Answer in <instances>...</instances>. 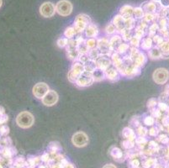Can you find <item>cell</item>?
Instances as JSON below:
<instances>
[{
	"instance_id": "1",
	"label": "cell",
	"mask_w": 169,
	"mask_h": 168,
	"mask_svg": "<svg viewBox=\"0 0 169 168\" xmlns=\"http://www.w3.org/2000/svg\"><path fill=\"white\" fill-rule=\"evenodd\" d=\"M34 121L35 119H34L33 115L27 111L21 112L16 118L17 124L23 129H27L32 126Z\"/></svg>"
},
{
	"instance_id": "2",
	"label": "cell",
	"mask_w": 169,
	"mask_h": 168,
	"mask_svg": "<svg viewBox=\"0 0 169 168\" xmlns=\"http://www.w3.org/2000/svg\"><path fill=\"white\" fill-rule=\"evenodd\" d=\"M56 10L61 16H68L72 11V4L68 0H61L56 6Z\"/></svg>"
},
{
	"instance_id": "3",
	"label": "cell",
	"mask_w": 169,
	"mask_h": 168,
	"mask_svg": "<svg viewBox=\"0 0 169 168\" xmlns=\"http://www.w3.org/2000/svg\"><path fill=\"white\" fill-rule=\"evenodd\" d=\"M169 78L168 71L165 68H158L153 72V80L157 84H164Z\"/></svg>"
},
{
	"instance_id": "4",
	"label": "cell",
	"mask_w": 169,
	"mask_h": 168,
	"mask_svg": "<svg viewBox=\"0 0 169 168\" xmlns=\"http://www.w3.org/2000/svg\"><path fill=\"white\" fill-rule=\"evenodd\" d=\"M72 141L75 146L83 147V146H87L89 143V137L87 136L85 133L80 131V132H77L73 135Z\"/></svg>"
},
{
	"instance_id": "5",
	"label": "cell",
	"mask_w": 169,
	"mask_h": 168,
	"mask_svg": "<svg viewBox=\"0 0 169 168\" xmlns=\"http://www.w3.org/2000/svg\"><path fill=\"white\" fill-rule=\"evenodd\" d=\"M55 5L51 2H46L40 8V14L45 18H51L56 13Z\"/></svg>"
},
{
	"instance_id": "6",
	"label": "cell",
	"mask_w": 169,
	"mask_h": 168,
	"mask_svg": "<svg viewBox=\"0 0 169 168\" xmlns=\"http://www.w3.org/2000/svg\"><path fill=\"white\" fill-rule=\"evenodd\" d=\"M49 92V87L46 83H39L33 88L34 96L37 98H43L45 95Z\"/></svg>"
},
{
	"instance_id": "7",
	"label": "cell",
	"mask_w": 169,
	"mask_h": 168,
	"mask_svg": "<svg viewBox=\"0 0 169 168\" xmlns=\"http://www.w3.org/2000/svg\"><path fill=\"white\" fill-rule=\"evenodd\" d=\"M58 101V95L55 91H49L42 98V102L46 106H52Z\"/></svg>"
},
{
	"instance_id": "8",
	"label": "cell",
	"mask_w": 169,
	"mask_h": 168,
	"mask_svg": "<svg viewBox=\"0 0 169 168\" xmlns=\"http://www.w3.org/2000/svg\"><path fill=\"white\" fill-rule=\"evenodd\" d=\"M77 83L78 85L83 86V87L91 85L93 83V76L91 75V73H89L88 72H83L80 75V77L78 78Z\"/></svg>"
},
{
	"instance_id": "9",
	"label": "cell",
	"mask_w": 169,
	"mask_h": 168,
	"mask_svg": "<svg viewBox=\"0 0 169 168\" xmlns=\"http://www.w3.org/2000/svg\"><path fill=\"white\" fill-rule=\"evenodd\" d=\"M84 67H83L80 63H76L74 66H72V71L69 73V79L72 81V78H74V81L78 80V78L80 77V75L83 72Z\"/></svg>"
},
{
	"instance_id": "10",
	"label": "cell",
	"mask_w": 169,
	"mask_h": 168,
	"mask_svg": "<svg viewBox=\"0 0 169 168\" xmlns=\"http://www.w3.org/2000/svg\"><path fill=\"white\" fill-rule=\"evenodd\" d=\"M134 8L131 7V6L129 5H125L123 6L121 8H120V15H121L123 18L125 19H129L131 17L132 14H133Z\"/></svg>"
},
{
	"instance_id": "11",
	"label": "cell",
	"mask_w": 169,
	"mask_h": 168,
	"mask_svg": "<svg viewBox=\"0 0 169 168\" xmlns=\"http://www.w3.org/2000/svg\"><path fill=\"white\" fill-rule=\"evenodd\" d=\"M113 24L119 30H124L125 27V19L121 15H116L113 19Z\"/></svg>"
},
{
	"instance_id": "12",
	"label": "cell",
	"mask_w": 169,
	"mask_h": 168,
	"mask_svg": "<svg viewBox=\"0 0 169 168\" xmlns=\"http://www.w3.org/2000/svg\"><path fill=\"white\" fill-rule=\"evenodd\" d=\"M98 35V28L94 25H89L86 28V36L88 37H94Z\"/></svg>"
},
{
	"instance_id": "13",
	"label": "cell",
	"mask_w": 169,
	"mask_h": 168,
	"mask_svg": "<svg viewBox=\"0 0 169 168\" xmlns=\"http://www.w3.org/2000/svg\"><path fill=\"white\" fill-rule=\"evenodd\" d=\"M109 64H110V61L109 60L108 58L104 57V56H102V57H100L97 61V66L99 67V69H106L109 66Z\"/></svg>"
},
{
	"instance_id": "14",
	"label": "cell",
	"mask_w": 169,
	"mask_h": 168,
	"mask_svg": "<svg viewBox=\"0 0 169 168\" xmlns=\"http://www.w3.org/2000/svg\"><path fill=\"white\" fill-rule=\"evenodd\" d=\"M75 25H74V29L75 31H78V32H81L83 31V30H85L87 27V23L83 22L82 20H79V19H75Z\"/></svg>"
},
{
	"instance_id": "15",
	"label": "cell",
	"mask_w": 169,
	"mask_h": 168,
	"mask_svg": "<svg viewBox=\"0 0 169 168\" xmlns=\"http://www.w3.org/2000/svg\"><path fill=\"white\" fill-rule=\"evenodd\" d=\"M145 10H147L148 14H152L153 12H156L157 10V5H156L155 3L153 2H150V3H147L146 5H145Z\"/></svg>"
},
{
	"instance_id": "16",
	"label": "cell",
	"mask_w": 169,
	"mask_h": 168,
	"mask_svg": "<svg viewBox=\"0 0 169 168\" xmlns=\"http://www.w3.org/2000/svg\"><path fill=\"white\" fill-rule=\"evenodd\" d=\"M93 77L96 81L102 80L104 78V73H103L102 70L101 69H97V70L95 69L94 71L93 72Z\"/></svg>"
},
{
	"instance_id": "17",
	"label": "cell",
	"mask_w": 169,
	"mask_h": 168,
	"mask_svg": "<svg viewBox=\"0 0 169 168\" xmlns=\"http://www.w3.org/2000/svg\"><path fill=\"white\" fill-rule=\"evenodd\" d=\"M95 67H96V65H95V62L93 61H87L86 64H85V66H84V69L86 70L88 72H94L95 70Z\"/></svg>"
},
{
	"instance_id": "18",
	"label": "cell",
	"mask_w": 169,
	"mask_h": 168,
	"mask_svg": "<svg viewBox=\"0 0 169 168\" xmlns=\"http://www.w3.org/2000/svg\"><path fill=\"white\" fill-rule=\"evenodd\" d=\"M133 14L136 19H141L143 17V9L142 8H134Z\"/></svg>"
},
{
	"instance_id": "19",
	"label": "cell",
	"mask_w": 169,
	"mask_h": 168,
	"mask_svg": "<svg viewBox=\"0 0 169 168\" xmlns=\"http://www.w3.org/2000/svg\"><path fill=\"white\" fill-rule=\"evenodd\" d=\"M76 19L82 20V21H83V22L87 23L88 25H90V22H91V19H90V18H89L88 15H86V14H79V15L77 16Z\"/></svg>"
},
{
	"instance_id": "20",
	"label": "cell",
	"mask_w": 169,
	"mask_h": 168,
	"mask_svg": "<svg viewBox=\"0 0 169 168\" xmlns=\"http://www.w3.org/2000/svg\"><path fill=\"white\" fill-rule=\"evenodd\" d=\"M75 33H76V31H75L74 28L70 27L67 28L66 31H65V36H67V38H72L73 36L75 35Z\"/></svg>"
},
{
	"instance_id": "21",
	"label": "cell",
	"mask_w": 169,
	"mask_h": 168,
	"mask_svg": "<svg viewBox=\"0 0 169 168\" xmlns=\"http://www.w3.org/2000/svg\"><path fill=\"white\" fill-rule=\"evenodd\" d=\"M86 46L88 48H94L96 46V41L94 39H89L86 41Z\"/></svg>"
},
{
	"instance_id": "22",
	"label": "cell",
	"mask_w": 169,
	"mask_h": 168,
	"mask_svg": "<svg viewBox=\"0 0 169 168\" xmlns=\"http://www.w3.org/2000/svg\"><path fill=\"white\" fill-rule=\"evenodd\" d=\"M107 74H108V77L109 78H115V77H117V72L116 70H114V69H109V70H107Z\"/></svg>"
},
{
	"instance_id": "23",
	"label": "cell",
	"mask_w": 169,
	"mask_h": 168,
	"mask_svg": "<svg viewBox=\"0 0 169 168\" xmlns=\"http://www.w3.org/2000/svg\"><path fill=\"white\" fill-rule=\"evenodd\" d=\"M150 53H153V55H151L152 58H159L162 55L161 52L157 50V49H154L152 50Z\"/></svg>"
},
{
	"instance_id": "24",
	"label": "cell",
	"mask_w": 169,
	"mask_h": 168,
	"mask_svg": "<svg viewBox=\"0 0 169 168\" xmlns=\"http://www.w3.org/2000/svg\"><path fill=\"white\" fill-rule=\"evenodd\" d=\"M144 42L146 44L142 45V47H143L144 49H149L150 47L152 46V41H151L150 39H146V40H144Z\"/></svg>"
},
{
	"instance_id": "25",
	"label": "cell",
	"mask_w": 169,
	"mask_h": 168,
	"mask_svg": "<svg viewBox=\"0 0 169 168\" xmlns=\"http://www.w3.org/2000/svg\"><path fill=\"white\" fill-rule=\"evenodd\" d=\"M59 47H64L65 46H67V39H60L57 41Z\"/></svg>"
},
{
	"instance_id": "26",
	"label": "cell",
	"mask_w": 169,
	"mask_h": 168,
	"mask_svg": "<svg viewBox=\"0 0 169 168\" xmlns=\"http://www.w3.org/2000/svg\"><path fill=\"white\" fill-rule=\"evenodd\" d=\"M162 52L164 54L169 52V42H167V43L162 46Z\"/></svg>"
},
{
	"instance_id": "27",
	"label": "cell",
	"mask_w": 169,
	"mask_h": 168,
	"mask_svg": "<svg viewBox=\"0 0 169 168\" xmlns=\"http://www.w3.org/2000/svg\"><path fill=\"white\" fill-rule=\"evenodd\" d=\"M106 31L108 32L109 34H112L114 33L115 31V27H114V25H109L106 28Z\"/></svg>"
},
{
	"instance_id": "28",
	"label": "cell",
	"mask_w": 169,
	"mask_h": 168,
	"mask_svg": "<svg viewBox=\"0 0 169 168\" xmlns=\"http://www.w3.org/2000/svg\"><path fill=\"white\" fill-rule=\"evenodd\" d=\"M8 120V116L3 113H0V124L5 123L6 121Z\"/></svg>"
},
{
	"instance_id": "29",
	"label": "cell",
	"mask_w": 169,
	"mask_h": 168,
	"mask_svg": "<svg viewBox=\"0 0 169 168\" xmlns=\"http://www.w3.org/2000/svg\"><path fill=\"white\" fill-rule=\"evenodd\" d=\"M0 133L2 135H6L8 133V127H7L6 125H3L0 128Z\"/></svg>"
},
{
	"instance_id": "30",
	"label": "cell",
	"mask_w": 169,
	"mask_h": 168,
	"mask_svg": "<svg viewBox=\"0 0 169 168\" xmlns=\"http://www.w3.org/2000/svg\"><path fill=\"white\" fill-rule=\"evenodd\" d=\"M145 123L147 125H152L153 123H154V119L152 118V117H147L146 119H145Z\"/></svg>"
},
{
	"instance_id": "31",
	"label": "cell",
	"mask_w": 169,
	"mask_h": 168,
	"mask_svg": "<svg viewBox=\"0 0 169 168\" xmlns=\"http://www.w3.org/2000/svg\"><path fill=\"white\" fill-rule=\"evenodd\" d=\"M161 5L164 8H169V0H161Z\"/></svg>"
},
{
	"instance_id": "32",
	"label": "cell",
	"mask_w": 169,
	"mask_h": 168,
	"mask_svg": "<svg viewBox=\"0 0 169 168\" xmlns=\"http://www.w3.org/2000/svg\"><path fill=\"white\" fill-rule=\"evenodd\" d=\"M146 19L147 20H151V19H153V15L152 14H147V15H146Z\"/></svg>"
},
{
	"instance_id": "33",
	"label": "cell",
	"mask_w": 169,
	"mask_h": 168,
	"mask_svg": "<svg viewBox=\"0 0 169 168\" xmlns=\"http://www.w3.org/2000/svg\"><path fill=\"white\" fill-rule=\"evenodd\" d=\"M104 168H116L114 166L111 165V164H109V165H106L104 166Z\"/></svg>"
},
{
	"instance_id": "34",
	"label": "cell",
	"mask_w": 169,
	"mask_h": 168,
	"mask_svg": "<svg viewBox=\"0 0 169 168\" xmlns=\"http://www.w3.org/2000/svg\"><path fill=\"white\" fill-rule=\"evenodd\" d=\"M152 1H154V2H160L161 0H152Z\"/></svg>"
},
{
	"instance_id": "35",
	"label": "cell",
	"mask_w": 169,
	"mask_h": 168,
	"mask_svg": "<svg viewBox=\"0 0 169 168\" xmlns=\"http://www.w3.org/2000/svg\"><path fill=\"white\" fill-rule=\"evenodd\" d=\"M2 6V0H0V7Z\"/></svg>"
}]
</instances>
